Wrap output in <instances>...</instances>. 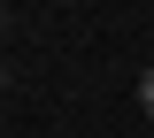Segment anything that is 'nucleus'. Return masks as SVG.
Returning a JSON list of instances; mask_svg holds the SVG:
<instances>
[{
	"label": "nucleus",
	"mask_w": 154,
	"mask_h": 138,
	"mask_svg": "<svg viewBox=\"0 0 154 138\" xmlns=\"http://www.w3.org/2000/svg\"><path fill=\"white\" fill-rule=\"evenodd\" d=\"M139 100H146V115H154V69H146V77H139Z\"/></svg>",
	"instance_id": "f257e3e1"
}]
</instances>
